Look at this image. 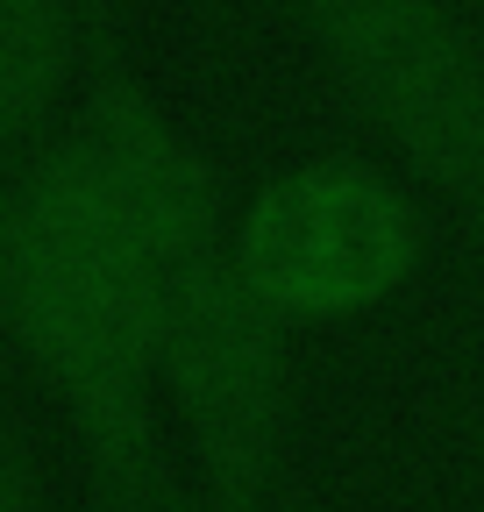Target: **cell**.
<instances>
[{
  "mask_svg": "<svg viewBox=\"0 0 484 512\" xmlns=\"http://www.w3.org/2000/svg\"><path fill=\"white\" fill-rule=\"evenodd\" d=\"M0 512H50V505H43V491H36V477H29V470H15L8 456H0Z\"/></svg>",
  "mask_w": 484,
  "mask_h": 512,
  "instance_id": "7",
  "label": "cell"
},
{
  "mask_svg": "<svg viewBox=\"0 0 484 512\" xmlns=\"http://www.w3.org/2000/svg\"><path fill=\"white\" fill-rule=\"evenodd\" d=\"M335 93L484 256V36L456 0H292Z\"/></svg>",
  "mask_w": 484,
  "mask_h": 512,
  "instance_id": "3",
  "label": "cell"
},
{
  "mask_svg": "<svg viewBox=\"0 0 484 512\" xmlns=\"http://www.w3.org/2000/svg\"><path fill=\"white\" fill-rule=\"evenodd\" d=\"M157 313L164 278L57 150L0 178V328L65 406L100 512L171 505Z\"/></svg>",
  "mask_w": 484,
  "mask_h": 512,
  "instance_id": "1",
  "label": "cell"
},
{
  "mask_svg": "<svg viewBox=\"0 0 484 512\" xmlns=\"http://www.w3.org/2000/svg\"><path fill=\"white\" fill-rule=\"evenodd\" d=\"M292 335L299 328L257 299L228 249L164 278L157 392L207 512L278 505L271 491L292 434Z\"/></svg>",
  "mask_w": 484,
  "mask_h": 512,
  "instance_id": "2",
  "label": "cell"
},
{
  "mask_svg": "<svg viewBox=\"0 0 484 512\" xmlns=\"http://www.w3.org/2000/svg\"><path fill=\"white\" fill-rule=\"evenodd\" d=\"M264 512H292V505H264Z\"/></svg>",
  "mask_w": 484,
  "mask_h": 512,
  "instance_id": "8",
  "label": "cell"
},
{
  "mask_svg": "<svg viewBox=\"0 0 484 512\" xmlns=\"http://www.w3.org/2000/svg\"><path fill=\"white\" fill-rule=\"evenodd\" d=\"M79 0H0V136H22L79 64Z\"/></svg>",
  "mask_w": 484,
  "mask_h": 512,
  "instance_id": "6",
  "label": "cell"
},
{
  "mask_svg": "<svg viewBox=\"0 0 484 512\" xmlns=\"http://www.w3.org/2000/svg\"><path fill=\"white\" fill-rule=\"evenodd\" d=\"M57 157L114 214V228L150 256L157 278L186 271L193 256L228 249L235 214H228L221 171L114 50L93 57L86 100L65 128V143H57Z\"/></svg>",
  "mask_w": 484,
  "mask_h": 512,
  "instance_id": "5",
  "label": "cell"
},
{
  "mask_svg": "<svg viewBox=\"0 0 484 512\" xmlns=\"http://www.w3.org/2000/svg\"><path fill=\"white\" fill-rule=\"evenodd\" d=\"M235 271L292 328L378 313L428 256V214L413 185L371 157H307L271 171L228 228Z\"/></svg>",
  "mask_w": 484,
  "mask_h": 512,
  "instance_id": "4",
  "label": "cell"
}]
</instances>
